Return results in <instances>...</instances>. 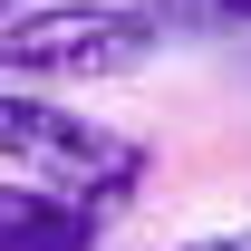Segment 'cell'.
I'll list each match as a JSON object with an SVG mask.
<instances>
[{
	"label": "cell",
	"instance_id": "6da1fadb",
	"mask_svg": "<svg viewBox=\"0 0 251 251\" xmlns=\"http://www.w3.org/2000/svg\"><path fill=\"white\" fill-rule=\"evenodd\" d=\"M0 164H10L20 184H49V193H68V203L106 213V203L135 193L145 145L116 135V126H97V116H77V106H58V97H10L0 87Z\"/></svg>",
	"mask_w": 251,
	"mask_h": 251
},
{
	"label": "cell",
	"instance_id": "7a4b0ae2",
	"mask_svg": "<svg viewBox=\"0 0 251 251\" xmlns=\"http://www.w3.org/2000/svg\"><path fill=\"white\" fill-rule=\"evenodd\" d=\"M164 20L126 0H29L0 20V68L10 77H126L155 58Z\"/></svg>",
	"mask_w": 251,
	"mask_h": 251
},
{
	"label": "cell",
	"instance_id": "3957f363",
	"mask_svg": "<svg viewBox=\"0 0 251 251\" xmlns=\"http://www.w3.org/2000/svg\"><path fill=\"white\" fill-rule=\"evenodd\" d=\"M184 251H251V232H213V242H184Z\"/></svg>",
	"mask_w": 251,
	"mask_h": 251
},
{
	"label": "cell",
	"instance_id": "277c9868",
	"mask_svg": "<svg viewBox=\"0 0 251 251\" xmlns=\"http://www.w3.org/2000/svg\"><path fill=\"white\" fill-rule=\"evenodd\" d=\"M213 10H222V20H251V0H213Z\"/></svg>",
	"mask_w": 251,
	"mask_h": 251
},
{
	"label": "cell",
	"instance_id": "5b68a950",
	"mask_svg": "<svg viewBox=\"0 0 251 251\" xmlns=\"http://www.w3.org/2000/svg\"><path fill=\"white\" fill-rule=\"evenodd\" d=\"M10 10H29V0H0V20H10Z\"/></svg>",
	"mask_w": 251,
	"mask_h": 251
}]
</instances>
